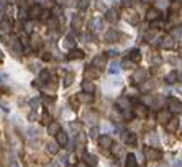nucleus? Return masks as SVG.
<instances>
[{
  "mask_svg": "<svg viewBox=\"0 0 182 167\" xmlns=\"http://www.w3.org/2000/svg\"><path fill=\"white\" fill-rule=\"evenodd\" d=\"M120 40V33H118L117 30H108L107 33H105V41L107 43H115V41Z\"/></svg>",
  "mask_w": 182,
  "mask_h": 167,
  "instance_id": "423d86ee",
  "label": "nucleus"
},
{
  "mask_svg": "<svg viewBox=\"0 0 182 167\" xmlns=\"http://www.w3.org/2000/svg\"><path fill=\"white\" fill-rule=\"evenodd\" d=\"M127 167H138V161H136L135 154H128L127 156V162H125Z\"/></svg>",
  "mask_w": 182,
  "mask_h": 167,
  "instance_id": "412c9836",
  "label": "nucleus"
},
{
  "mask_svg": "<svg viewBox=\"0 0 182 167\" xmlns=\"http://www.w3.org/2000/svg\"><path fill=\"white\" fill-rule=\"evenodd\" d=\"M84 56H85V54H84V51H82V49H76V48H74V49L69 51L66 57H67L69 61H76V59H82Z\"/></svg>",
  "mask_w": 182,
  "mask_h": 167,
  "instance_id": "6e6552de",
  "label": "nucleus"
},
{
  "mask_svg": "<svg viewBox=\"0 0 182 167\" xmlns=\"http://www.w3.org/2000/svg\"><path fill=\"white\" fill-rule=\"evenodd\" d=\"M99 144L102 146V148H110L112 146V138L108 136V134H103V136L99 138Z\"/></svg>",
  "mask_w": 182,
  "mask_h": 167,
  "instance_id": "a211bd4d",
  "label": "nucleus"
},
{
  "mask_svg": "<svg viewBox=\"0 0 182 167\" xmlns=\"http://www.w3.org/2000/svg\"><path fill=\"white\" fill-rule=\"evenodd\" d=\"M77 7H79V10H85L89 7V0H79Z\"/></svg>",
  "mask_w": 182,
  "mask_h": 167,
  "instance_id": "72a5a7b5",
  "label": "nucleus"
},
{
  "mask_svg": "<svg viewBox=\"0 0 182 167\" xmlns=\"http://www.w3.org/2000/svg\"><path fill=\"white\" fill-rule=\"evenodd\" d=\"M174 38L172 36H164L163 41H161V48H164V49H172L174 48Z\"/></svg>",
  "mask_w": 182,
  "mask_h": 167,
  "instance_id": "f8f14e48",
  "label": "nucleus"
},
{
  "mask_svg": "<svg viewBox=\"0 0 182 167\" xmlns=\"http://www.w3.org/2000/svg\"><path fill=\"white\" fill-rule=\"evenodd\" d=\"M177 77H179V75H177V72H169V74L166 75V81L169 82V84H174L177 81Z\"/></svg>",
  "mask_w": 182,
  "mask_h": 167,
  "instance_id": "c756f323",
  "label": "nucleus"
},
{
  "mask_svg": "<svg viewBox=\"0 0 182 167\" xmlns=\"http://www.w3.org/2000/svg\"><path fill=\"white\" fill-rule=\"evenodd\" d=\"M181 79H182V75H181Z\"/></svg>",
  "mask_w": 182,
  "mask_h": 167,
  "instance_id": "4d7b16f0",
  "label": "nucleus"
},
{
  "mask_svg": "<svg viewBox=\"0 0 182 167\" xmlns=\"http://www.w3.org/2000/svg\"><path fill=\"white\" fill-rule=\"evenodd\" d=\"M146 141H148V142H153V146H157V136H156V133H151V136L146 138Z\"/></svg>",
  "mask_w": 182,
  "mask_h": 167,
  "instance_id": "473e14b6",
  "label": "nucleus"
},
{
  "mask_svg": "<svg viewBox=\"0 0 182 167\" xmlns=\"http://www.w3.org/2000/svg\"><path fill=\"white\" fill-rule=\"evenodd\" d=\"M82 92H85V93H94V92H95V85H94L90 81H84V82H82Z\"/></svg>",
  "mask_w": 182,
  "mask_h": 167,
  "instance_id": "2eb2a0df",
  "label": "nucleus"
},
{
  "mask_svg": "<svg viewBox=\"0 0 182 167\" xmlns=\"http://www.w3.org/2000/svg\"><path fill=\"white\" fill-rule=\"evenodd\" d=\"M79 167H89V166H87V164H85V166H82V164H79Z\"/></svg>",
  "mask_w": 182,
  "mask_h": 167,
  "instance_id": "6e6d98bb",
  "label": "nucleus"
},
{
  "mask_svg": "<svg viewBox=\"0 0 182 167\" xmlns=\"http://www.w3.org/2000/svg\"><path fill=\"white\" fill-rule=\"evenodd\" d=\"M118 18H120V16H118V12L115 8H110V10H107V12H105V20H107V22L117 23Z\"/></svg>",
  "mask_w": 182,
  "mask_h": 167,
  "instance_id": "0eeeda50",
  "label": "nucleus"
},
{
  "mask_svg": "<svg viewBox=\"0 0 182 167\" xmlns=\"http://www.w3.org/2000/svg\"><path fill=\"white\" fill-rule=\"evenodd\" d=\"M43 59H44V61H49V59H51V56L48 54V53H44V56H43Z\"/></svg>",
  "mask_w": 182,
  "mask_h": 167,
  "instance_id": "de8ad7c7",
  "label": "nucleus"
},
{
  "mask_svg": "<svg viewBox=\"0 0 182 167\" xmlns=\"http://www.w3.org/2000/svg\"><path fill=\"white\" fill-rule=\"evenodd\" d=\"M145 156H146V159H149V161H157V159H161V152L157 151L156 148H146L145 149Z\"/></svg>",
  "mask_w": 182,
  "mask_h": 167,
  "instance_id": "7ed1b4c3",
  "label": "nucleus"
},
{
  "mask_svg": "<svg viewBox=\"0 0 182 167\" xmlns=\"http://www.w3.org/2000/svg\"><path fill=\"white\" fill-rule=\"evenodd\" d=\"M103 26H105V23H103L102 18H94L92 23H90V30H92V31H97V33H99V31H102Z\"/></svg>",
  "mask_w": 182,
  "mask_h": 167,
  "instance_id": "9d476101",
  "label": "nucleus"
},
{
  "mask_svg": "<svg viewBox=\"0 0 182 167\" xmlns=\"http://www.w3.org/2000/svg\"><path fill=\"white\" fill-rule=\"evenodd\" d=\"M90 136H92V138L99 136V128H92V131H90Z\"/></svg>",
  "mask_w": 182,
  "mask_h": 167,
  "instance_id": "c03bdc74",
  "label": "nucleus"
},
{
  "mask_svg": "<svg viewBox=\"0 0 182 167\" xmlns=\"http://www.w3.org/2000/svg\"><path fill=\"white\" fill-rule=\"evenodd\" d=\"M12 49L13 51H16V53H22V43L20 41H13V44H12Z\"/></svg>",
  "mask_w": 182,
  "mask_h": 167,
  "instance_id": "2f4dec72",
  "label": "nucleus"
},
{
  "mask_svg": "<svg viewBox=\"0 0 182 167\" xmlns=\"http://www.w3.org/2000/svg\"><path fill=\"white\" fill-rule=\"evenodd\" d=\"M174 167H182V159H177V161H174Z\"/></svg>",
  "mask_w": 182,
  "mask_h": 167,
  "instance_id": "49530a36",
  "label": "nucleus"
},
{
  "mask_svg": "<svg viewBox=\"0 0 182 167\" xmlns=\"http://www.w3.org/2000/svg\"><path fill=\"white\" fill-rule=\"evenodd\" d=\"M177 90H179V92H182V85H177Z\"/></svg>",
  "mask_w": 182,
  "mask_h": 167,
  "instance_id": "864d4df0",
  "label": "nucleus"
},
{
  "mask_svg": "<svg viewBox=\"0 0 182 167\" xmlns=\"http://www.w3.org/2000/svg\"><path fill=\"white\" fill-rule=\"evenodd\" d=\"M56 142H58L59 146H66L69 142V138H67V133L66 131H59L58 134H56Z\"/></svg>",
  "mask_w": 182,
  "mask_h": 167,
  "instance_id": "9b49d317",
  "label": "nucleus"
},
{
  "mask_svg": "<svg viewBox=\"0 0 182 167\" xmlns=\"http://www.w3.org/2000/svg\"><path fill=\"white\" fill-rule=\"evenodd\" d=\"M59 131H61V128H59V123H56V121H51V123L48 125V133H49V134H58Z\"/></svg>",
  "mask_w": 182,
  "mask_h": 167,
  "instance_id": "6ab92c4d",
  "label": "nucleus"
},
{
  "mask_svg": "<svg viewBox=\"0 0 182 167\" xmlns=\"http://www.w3.org/2000/svg\"><path fill=\"white\" fill-rule=\"evenodd\" d=\"M74 82V74H67L66 75V81H64V85H71Z\"/></svg>",
  "mask_w": 182,
  "mask_h": 167,
  "instance_id": "c9c22d12",
  "label": "nucleus"
},
{
  "mask_svg": "<svg viewBox=\"0 0 182 167\" xmlns=\"http://www.w3.org/2000/svg\"><path fill=\"white\" fill-rule=\"evenodd\" d=\"M82 157H84V162H85V164L89 166V167H95V166H97V162H99L97 156H95V154H90V152H84Z\"/></svg>",
  "mask_w": 182,
  "mask_h": 167,
  "instance_id": "20e7f679",
  "label": "nucleus"
},
{
  "mask_svg": "<svg viewBox=\"0 0 182 167\" xmlns=\"http://www.w3.org/2000/svg\"><path fill=\"white\" fill-rule=\"evenodd\" d=\"M71 25H72V28H74V30H79V28H80V25H82V20H80L79 15H74V16H72Z\"/></svg>",
  "mask_w": 182,
  "mask_h": 167,
  "instance_id": "b1692460",
  "label": "nucleus"
},
{
  "mask_svg": "<svg viewBox=\"0 0 182 167\" xmlns=\"http://www.w3.org/2000/svg\"><path fill=\"white\" fill-rule=\"evenodd\" d=\"M108 72L110 74H118L120 72V67H118V62L117 61H112L110 66H108Z\"/></svg>",
  "mask_w": 182,
  "mask_h": 167,
  "instance_id": "a878e982",
  "label": "nucleus"
},
{
  "mask_svg": "<svg viewBox=\"0 0 182 167\" xmlns=\"http://www.w3.org/2000/svg\"><path fill=\"white\" fill-rule=\"evenodd\" d=\"M130 59L133 62H139V61H141V54H139V51L138 49H133L131 54H130Z\"/></svg>",
  "mask_w": 182,
  "mask_h": 167,
  "instance_id": "bb28decb",
  "label": "nucleus"
},
{
  "mask_svg": "<svg viewBox=\"0 0 182 167\" xmlns=\"http://www.w3.org/2000/svg\"><path fill=\"white\" fill-rule=\"evenodd\" d=\"M59 151V144L58 142H49L48 144V152H51V154H58Z\"/></svg>",
  "mask_w": 182,
  "mask_h": 167,
  "instance_id": "cd10ccee",
  "label": "nucleus"
},
{
  "mask_svg": "<svg viewBox=\"0 0 182 167\" xmlns=\"http://www.w3.org/2000/svg\"><path fill=\"white\" fill-rule=\"evenodd\" d=\"M167 105H169V111H174V113H179L182 110V103L179 98H174V97H169L167 98Z\"/></svg>",
  "mask_w": 182,
  "mask_h": 167,
  "instance_id": "f257e3e1",
  "label": "nucleus"
},
{
  "mask_svg": "<svg viewBox=\"0 0 182 167\" xmlns=\"http://www.w3.org/2000/svg\"><path fill=\"white\" fill-rule=\"evenodd\" d=\"M79 100H80V102H84V103H89V102H92V100H94V93L82 92V93H79Z\"/></svg>",
  "mask_w": 182,
  "mask_h": 167,
  "instance_id": "4be33fe9",
  "label": "nucleus"
},
{
  "mask_svg": "<svg viewBox=\"0 0 182 167\" xmlns=\"http://www.w3.org/2000/svg\"><path fill=\"white\" fill-rule=\"evenodd\" d=\"M58 2H59V3H69L67 0H58Z\"/></svg>",
  "mask_w": 182,
  "mask_h": 167,
  "instance_id": "3c124183",
  "label": "nucleus"
},
{
  "mask_svg": "<svg viewBox=\"0 0 182 167\" xmlns=\"http://www.w3.org/2000/svg\"><path fill=\"white\" fill-rule=\"evenodd\" d=\"M145 75H146V71H143V69H139V71L136 72L135 75H133V84H135V82H141L143 79H145Z\"/></svg>",
  "mask_w": 182,
  "mask_h": 167,
  "instance_id": "393cba45",
  "label": "nucleus"
},
{
  "mask_svg": "<svg viewBox=\"0 0 182 167\" xmlns=\"http://www.w3.org/2000/svg\"><path fill=\"white\" fill-rule=\"evenodd\" d=\"M157 118H159L161 123L167 125V123H169V120H171V111L169 110H163L159 115H157Z\"/></svg>",
  "mask_w": 182,
  "mask_h": 167,
  "instance_id": "dca6fc26",
  "label": "nucleus"
},
{
  "mask_svg": "<svg viewBox=\"0 0 182 167\" xmlns=\"http://www.w3.org/2000/svg\"><path fill=\"white\" fill-rule=\"evenodd\" d=\"M40 81L43 82V84H48V82H49V72H48V71H43V72H41V74H40Z\"/></svg>",
  "mask_w": 182,
  "mask_h": 167,
  "instance_id": "7c9ffc66",
  "label": "nucleus"
},
{
  "mask_svg": "<svg viewBox=\"0 0 182 167\" xmlns=\"http://www.w3.org/2000/svg\"><path fill=\"white\" fill-rule=\"evenodd\" d=\"M2 62H3V53L0 51V64H2Z\"/></svg>",
  "mask_w": 182,
  "mask_h": 167,
  "instance_id": "8fccbe9b",
  "label": "nucleus"
},
{
  "mask_svg": "<svg viewBox=\"0 0 182 167\" xmlns=\"http://www.w3.org/2000/svg\"><path fill=\"white\" fill-rule=\"evenodd\" d=\"M121 66H123L125 69H131V67H135V62L133 61H123L121 62Z\"/></svg>",
  "mask_w": 182,
  "mask_h": 167,
  "instance_id": "e433bc0d",
  "label": "nucleus"
},
{
  "mask_svg": "<svg viewBox=\"0 0 182 167\" xmlns=\"http://www.w3.org/2000/svg\"><path fill=\"white\" fill-rule=\"evenodd\" d=\"M177 128H179V118H171L169 123L166 125V130L169 133H174V131H177Z\"/></svg>",
  "mask_w": 182,
  "mask_h": 167,
  "instance_id": "ddd939ff",
  "label": "nucleus"
},
{
  "mask_svg": "<svg viewBox=\"0 0 182 167\" xmlns=\"http://www.w3.org/2000/svg\"><path fill=\"white\" fill-rule=\"evenodd\" d=\"M52 13H54V16H61V8H52Z\"/></svg>",
  "mask_w": 182,
  "mask_h": 167,
  "instance_id": "a18cd8bd",
  "label": "nucleus"
},
{
  "mask_svg": "<svg viewBox=\"0 0 182 167\" xmlns=\"http://www.w3.org/2000/svg\"><path fill=\"white\" fill-rule=\"evenodd\" d=\"M121 7H125V8H130V7L133 5V0H120Z\"/></svg>",
  "mask_w": 182,
  "mask_h": 167,
  "instance_id": "4c0bfd02",
  "label": "nucleus"
},
{
  "mask_svg": "<svg viewBox=\"0 0 182 167\" xmlns=\"http://www.w3.org/2000/svg\"><path fill=\"white\" fill-rule=\"evenodd\" d=\"M161 16V12L157 8H149L148 12H146V20H148V22H153L154 23L157 18H159Z\"/></svg>",
  "mask_w": 182,
  "mask_h": 167,
  "instance_id": "1a4fd4ad",
  "label": "nucleus"
},
{
  "mask_svg": "<svg viewBox=\"0 0 182 167\" xmlns=\"http://www.w3.org/2000/svg\"><path fill=\"white\" fill-rule=\"evenodd\" d=\"M118 105H120V108H123V110H127V108H130V100L128 98H120L118 100Z\"/></svg>",
  "mask_w": 182,
  "mask_h": 167,
  "instance_id": "c85d7f7f",
  "label": "nucleus"
},
{
  "mask_svg": "<svg viewBox=\"0 0 182 167\" xmlns=\"http://www.w3.org/2000/svg\"><path fill=\"white\" fill-rule=\"evenodd\" d=\"M41 123H44V125H49V115H48V113H44L43 116H41Z\"/></svg>",
  "mask_w": 182,
  "mask_h": 167,
  "instance_id": "ea45409f",
  "label": "nucleus"
},
{
  "mask_svg": "<svg viewBox=\"0 0 182 167\" xmlns=\"http://www.w3.org/2000/svg\"><path fill=\"white\" fill-rule=\"evenodd\" d=\"M40 41H41L40 36H33V46L38 48V46H40Z\"/></svg>",
  "mask_w": 182,
  "mask_h": 167,
  "instance_id": "a19ab883",
  "label": "nucleus"
},
{
  "mask_svg": "<svg viewBox=\"0 0 182 167\" xmlns=\"http://www.w3.org/2000/svg\"><path fill=\"white\" fill-rule=\"evenodd\" d=\"M174 34H176V36H181V38H182V25H181V26H177L176 30H174Z\"/></svg>",
  "mask_w": 182,
  "mask_h": 167,
  "instance_id": "79ce46f5",
  "label": "nucleus"
},
{
  "mask_svg": "<svg viewBox=\"0 0 182 167\" xmlns=\"http://www.w3.org/2000/svg\"><path fill=\"white\" fill-rule=\"evenodd\" d=\"M135 115H136V116H141V118L148 116V107H145V105L135 107Z\"/></svg>",
  "mask_w": 182,
  "mask_h": 167,
  "instance_id": "f3484780",
  "label": "nucleus"
},
{
  "mask_svg": "<svg viewBox=\"0 0 182 167\" xmlns=\"http://www.w3.org/2000/svg\"><path fill=\"white\" fill-rule=\"evenodd\" d=\"M49 18V12L48 10H43V13H41V20H48Z\"/></svg>",
  "mask_w": 182,
  "mask_h": 167,
  "instance_id": "37998d69",
  "label": "nucleus"
},
{
  "mask_svg": "<svg viewBox=\"0 0 182 167\" xmlns=\"http://www.w3.org/2000/svg\"><path fill=\"white\" fill-rule=\"evenodd\" d=\"M179 56L182 57V48H179Z\"/></svg>",
  "mask_w": 182,
  "mask_h": 167,
  "instance_id": "5fc2aeb1",
  "label": "nucleus"
},
{
  "mask_svg": "<svg viewBox=\"0 0 182 167\" xmlns=\"http://www.w3.org/2000/svg\"><path fill=\"white\" fill-rule=\"evenodd\" d=\"M41 13H43V8L40 5H33L30 8V18H41Z\"/></svg>",
  "mask_w": 182,
  "mask_h": 167,
  "instance_id": "4468645a",
  "label": "nucleus"
},
{
  "mask_svg": "<svg viewBox=\"0 0 182 167\" xmlns=\"http://www.w3.org/2000/svg\"><path fill=\"white\" fill-rule=\"evenodd\" d=\"M121 139L127 146H135L136 144V134L131 133V131H123L121 133Z\"/></svg>",
  "mask_w": 182,
  "mask_h": 167,
  "instance_id": "f03ea898",
  "label": "nucleus"
},
{
  "mask_svg": "<svg viewBox=\"0 0 182 167\" xmlns=\"http://www.w3.org/2000/svg\"><path fill=\"white\" fill-rule=\"evenodd\" d=\"M0 30H2L3 33H8V31L12 30V22H10V20H3V22L0 23Z\"/></svg>",
  "mask_w": 182,
  "mask_h": 167,
  "instance_id": "5701e85b",
  "label": "nucleus"
},
{
  "mask_svg": "<svg viewBox=\"0 0 182 167\" xmlns=\"http://www.w3.org/2000/svg\"><path fill=\"white\" fill-rule=\"evenodd\" d=\"M92 64H94V67H97V69H103L105 66H107V56H105V54L95 56L94 61H92Z\"/></svg>",
  "mask_w": 182,
  "mask_h": 167,
  "instance_id": "39448f33",
  "label": "nucleus"
},
{
  "mask_svg": "<svg viewBox=\"0 0 182 167\" xmlns=\"http://www.w3.org/2000/svg\"><path fill=\"white\" fill-rule=\"evenodd\" d=\"M7 2H8L10 5H13V3H15V0H7Z\"/></svg>",
  "mask_w": 182,
  "mask_h": 167,
  "instance_id": "603ef678",
  "label": "nucleus"
},
{
  "mask_svg": "<svg viewBox=\"0 0 182 167\" xmlns=\"http://www.w3.org/2000/svg\"><path fill=\"white\" fill-rule=\"evenodd\" d=\"M10 167H20V166H18V162H12V164H10Z\"/></svg>",
  "mask_w": 182,
  "mask_h": 167,
  "instance_id": "09e8293b",
  "label": "nucleus"
},
{
  "mask_svg": "<svg viewBox=\"0 0 182 167\" xmlns=\"http://www.w3.org/2000/svg\"><path fill=\"white\" fill-rule=\"evenodd\" d=\"M62 46H64L66 49H74V46H76L74 38H72V36H66V38H64V43H62Z\"/></svg>",
  "mask_w": 182,
  "mask_h": 167,
  "instance_id": "aec40b11",
  "label": "nucleus"
},
{
  "mask_svg": "<svg viewBox=\"0 0 182 167\" xmlns=\"http://www.w3.org/2000/svg\"><path fill=\"white\" fill-rule=\"evenodd\" d=\"M71 128H74V130L77 131V133H82V131H80V130H82V123H77V121H72V123H71Z\"/></svg>",
  "mask_w": 182,
  "mask_h": 167,
  "instance_id": "f704fd0d",
  "label": "nucleus"
},
{
  "mask_svg": "<svg viewBox=\"0 0 182 167\" xmlns=\"http://www.w3.org/2000/svg\"><path fill=\"white\" fill-rule=\"evenodd\" d=\"M20 43H22V46H28V36H26V34H22Z\"/></svg>",
  "mask_w": 182,
  "mask_h": 167,
  "instance_id": "58836bf2",
  "label": "nucleus"
}]
</instances>
